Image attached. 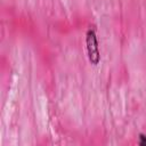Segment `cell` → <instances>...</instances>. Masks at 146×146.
<instances>
[{"instance_id":"cell-1","label":"cell","mask_w":146,"mask_h":146,"mask_svg":"<svg viewBox=\"0 0 146 146\" xmlns=\"http://www.w3.org/2000/svg\"><path fill=\"white\" fill-rule=\"evenodd\" d=\"M86 43H87V51H88V57H89L90 63L92 65H97L100 60V54H99L98 41H97L95 30H91V29L88 30Z\"/></svg>"},{"instance_id":"cell-2","label":"cell","mask_w":146,"mask_h":146,"mask_svg":"<svg viewBox=\"0 0 146 146\" xmlns=\"http://www.w3.org/2000/svg\"><path fill=\"white\" fill-rule=\"evenodd\" d=\"M139 145H143V146H145V145H146V136H144V135H140Z\"/></svg>"}]
</instances>
